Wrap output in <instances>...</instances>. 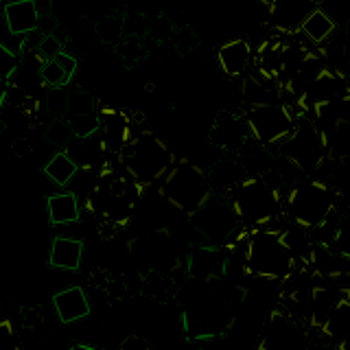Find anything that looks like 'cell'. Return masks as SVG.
Masks as SVG:
<instances>
[{
	"instance_id": "6da1fadb",
	"label": "cell",
	"mask_w": 350,
	"mask_h": 350,
	"mask_svg": "<svg viewBox=\"0 0 350 350\" xmlns=\"http://www.w3.org/2000/svg\"><path fill=\"white\" fill-rule=\"evenodd\" d=\"M245 289L221 280H189L182 293V326L191 339H213L228 333L239 320Z\"/></svg>"
},
{
	"instance_id": "4fadbf2b",
	"label": "cell",
	"mask_w": 350,
	"mask_h": 350,
	"mask_svg": "<svg viewBox=\"0 0 350 350\" xmlns=\"http://www.w3.org/2000/svg\"><path fill=\"white\" fill-rule=\"evenodd\" d=\"M230 256L221 247H211L197 243L186 256V273L189 280H221L228 278Z\"/></svg>"
},
{
	"instance_id": "7c38bea8",
	"label": "cell",
	"mask_w": 350,
	"mask_h": 350,
	"mask_svg": "<svg viewBox=\"0 0 350 350\" xmlns=\"http://www.w3.org/2000/svg\"><path fill=\"white\" fill-rule=\"evenodd\" d=\"M350 96V79L344 70H337V68H328L324 66V70L317 75V79L311 83V88L306 90L300 98H298V105L304 112H315L324 105H331L342 101V98Z\"/></svg>"
},
{
	"instance_id": "5bb4252c",
	"label": "cell",
	"mask_w": 350,
	"mask_h": 350,
	"mask_svg": "<svg viewBox=\"0 0 350 350\" xmlns=\"http://www.w3.org/2000/svg\"><path fill=\"white\" fill-rule=\"evenodd\" d=\"M208 140L221 151L241 153L250 142V131H247V125L243 120V114L230 112V109H221V112L217 114L215 123L211 125Z\"/></svg>"
},
{
	"instance_id": "f546056e",
	"label": "cell",
	"mask_w": 350,
	"mask_h": 350,
	"mask_svg": "<svg viewBox=\"0 0 350 350\" xmlns=\"http://www.w3.org/2000/svg\"><path fill=\"white\" fill-rule=\"evenodd\" d=\"M328 254H333L335 258L344 260V262H350V219H346V221H342V226H339L337 234L333 239V243L328 245Z\"/></svg>"
},
{
	"instance_id": "8d00e7d4",
	"label": "cell",
	"mask_w": 350,
	"mask_h": 350,
	"mask_svg": "<svg viewBox=\"0 0 350 350\" xmlns=\"http://www.w3.org/2000/svg\"><path fill=\"white\" fill-rule=\"evenodd\" d=\"M0 350H20L14 328H11L7 320H0Z\"/></svg>"
},
{
	"instance_id": "e575fe53",
	"label": "cell",
	"mask_w": 350,
	"mask_h": 350,
	"mask_svg": "<svg viewBox=\"0 0 350 350\" xmlns=\"http://www.w3.org/2000/svg\"><path fill=\"white\" fill-rule=\"evenodd\" d=\"M66 103H68V94L64 92V88L46 92V109H49L51 114L57 116V118L66 112Z\"/></svg>"
},
{
	"instance_id": "52a82bcc",
	"label": "cell",
	"mask_w": 350,
	"mask_h": 350,
	"mask_svg": "<svg viewBox=\"0 0 350 350\" xmlns=\"http://www.w3.org/2000/svg\"><path fill=\"white\" fill-rule=\"evenodd\" d=\"M335 206H337V193L333 189H328L317 178H309L295 184L287 193L284 211H287L293 226L311 232V230L324 224L335 213Z\"/></svg>"
},
{
	"instance_id": "f6af8a7d",
	"label": "cell",
	"mask_w": 350,
	"mask_h": 350,
	"mask_svg": "<svg viewBox=\"0 0 350 350\" xmlns=\"http://www.w3.org/2000/svg\"><path fill=\"white\" fill-rule=\"evenodd\" d=\"M0 129H3V120H0Z\"/></svg>"
},
{
	"instance_id": "e0dca14e",
	"label": "cell",
	"mask_w": 350,
	"mask_h": 350,
	"mask_svg": "<svg viewBox=\"0 0 350 350\" xmlns=\"http://www.w3.org/2000/svg\"><path fill=\"white\" fill-rule=\"evenodd\" d=\"M98 120H101V127H98V134H101L107 153H120L127 142L134 138V127H131V120L118 112L114 107H103L98 109Z\"/></svg>"
},
{
	"instance_id": "7a4b0ae2",
	"label": "cell",
	"mask_w": 350,
	"mask_h": 350,
	"mask_svg": "<svg viewBox=\"0 0 350 350\" xmlns=\"http://www.w3.org/2000/svg\"><path fill=\"white\" fill-rule=\"evenodd\" d=\"M298 269L280 228L250 230L243 243V273L256 280L284 282Z\"/></svg>"
},
{
	"instance_id": "9a60e30c",
	"label": "cell",
	"mask_w": 350,
	"mask_h": 350,
	"mask_svg": "<svg viewBox=\"0 0 350 350\" xmlns=\"http://www.w3.org/2000/svg\"><path fill=\"white\" fill-rule=\"evenodd\" d=\"M315 7L317 3L309 0H276L265 5L269 22L282 36H298L302 22Z\"/></svg>"
},
{
	"instance_id": "ab89813d",
	"label": "cell",
	"mask_w": 350,
	"mask_h": 350,
	"mask_svg": "<svg viewBox=\"0 0 350 350\" xmlns=\"http://www.w3.org/2000/svg\"><path fill=\"white\" fill-rule=\"evenodd\" d=\"M31 140L29 138H16L14 142H11V151L16 153L18 158H27L31 153Z\"/></svg>"
},
{
	"instance_id": "b9f144b4",
	"label": "cell",
	"mask_w": 350,
	"mask_h": 350,
	"mask_svg": "<svg viewBox=\"0 0 350 350\" xmlns=\"http://www.w3.org/2000/svg\"><path fill=\"white\" fill-rule=\"evenodd\" d=\"M344 53H346V57L350 59V22H348V27H346V36H344Z\"/></svg>"
},
{
	"instance_id": "1f68e13d",
	"label": "cell",
	"mask_w": 350,
	"mask_h": 350,
	"mask_svg": "<svg viewBox=\"0 0 350 350\" xmlns=\"http://www.w3.org/2000/svg\"><path fill=\"white\" fill-rule=\"evenodd\" d=\"M72 138L75 136H72L68 123H66V118H55L53 123L46 127V140L51 142V145L59 147V151H64L66 147H68V142Z\"/></svg>"
},
{
	"instance_id": "83f0119b",
	"label": "cell",
	"mask_w": 350,
	"mask_h": 350,
	"mask_svg": "<svg viewBox=\"0 0 350 350\" xmlns=\"http://www.w3.org/2000/svg\"><path fill=\"white\" fill-rule=\"evenodd\" d=\"M96 36L105 44H116L125 36V20L116 16H105L96 22Z\"/></svg>"
},
{
	"instance_id": "8fae6325",
	"label": "cell",
	"mask_w": 350,
	"mask_h": 350,
	"mask_svg": "<svg viewBox=\"0 0 350 350\" xmlns=\"http://www.w3.org/2000/svg\"><path fill=\"white\" fill-rule=\"evenodd\" d=\"M311 339L300 320L284 309H273L262 322L258 335V350H306Z\"/></svg>"
},
{
	"instance_id": "7402d4cb",
	"label": "cell",
	"mask_w": 350,
	"mask_h": 350,
	"mask_svg": "<svg viewBox=\"0 0 350 350\" xmlns=\"http://www.w3.org/2000/svg\"><path fill=\"white\" fill-rule=\"evenodd\" d=\"M75 70H77V59L70 53L62 51L55 59L44 62L40 66V81L42 85H49L51 90H59V88L70 83Z\"/></svg>"
},
{
	"instance_id": "4dcf8cb0",
	"label": "cell",
	"mask_w": 350,
	"mask_h": 350,
	"mask_svg": "<svg viewBox=\"0 0 350 350\" xmlns=\"http://www.w3.org/2000/svg\"><path fill=\"white\" fill-rule=\"evenodd\" d=\"M118 57L123 59V64L127 68H131L134 64H138L142 57H145V46H142L140 38H123L120 40V46H118Z\"/></svg>"
},
{
	"instance_id": "f35d334b",
	"label": "cell",
	"mask_w": 350,
	"mask_h": 350,
	"mask_svg": "<svg viewBox=\"0 0 350 350\" xmlns=\"http://www.w3.org/2000/svg\"><path fill=\"white\" fill-rule=\"evenodd\" d=\"M22 326L25 328H38L42 324V315L38 306H22Z\"/></svg>"
},
{
	"instance_id": "bcb514c9",
	"label": "cell",
	"mask_w": 350,
	"mask_h": 350,
	"mask_svg": "<svg viewBox=\"0 0 350 350\" xmlns=\"http://www.w3.org/2000/svg\"><path fill=\"white\" fill-rule=\"evenodd\" d=\"M348 208H350V204H348Z\"/></svg>"
},
{
	"instance_id": "d6a6232c",
	"label": "cell",
	"mask_w": 350,
	"mask_h": 350,
	"mask_svg": "<svg viewBox=\"0 0 350 350\" xmlns=\"http://www.w3.org/2000/svg\"><path fill=\"white\" fill-rule=\"evenodd\" d=\"M94 112H96L94 101L88 92L77 90L68 94V103H66V114L68 116H83V114H94Z\"/></svg>"
},
{
	"instance_id": "ac0fdd59",
	"label": "cell",
	"mask_w": 350,
	"mask_h": 350,
	"mask_svg": "<svg viewBox=\"0 0 350 350\" xmlns=\"http://www.w3.org/2000/svg\"><path fill=\"white\" fill-rule=\"evenodd\" d=\"M64 153L68 156L79 171H98V167L107 160V147L101 138V134L88 136V138H72L68 142V147L64 149Z\"/></svg>"
},
{
	"instance_id": "8992f818",
	"label": "cell",
	"mask_w": 350,
	"mask_h": 350,
	"mask_svg": "<svg viewBox=\"0 0 350 350\" xmlns=\"http://www.w3.org/2000/svg\"><path fill=\"white\" fill-rule=\"evenodd\" d=\"M160 193L171 208L189 217L195 215L215 195L208 173L189 160L173 164L167 178L162 180Z\"/></svg>"
},
{
	"instance_id": "60d3db41",
	"label": "cell",
	"mask_w": 350,
	"mask_h": 350,
	"mask_svg": "<svg viewBox=\"0 0 350 350\" xmlns=\"http://www.w3.org/2000/svg\"><path fill=\"white\" fill-rule=\"evenodd\" d=\"M7 88H9V83L0 81V112H3V107H5V101H7Z\"/></svg>"
},
{
	"instance_id": "836d02e7",
	"label": "cell",
	"mask_w": 350,
	"mask_h": 350,
	"mask_svg": "<svg viewBox=\"0 0 350 350\" xmlns=\"http://www.w3.org/2000/svg\"><path fill=\"white\" fill-rule=\"evenodd\" d=\"M18 66H20V55H16L14 51L5 49L0 44V81L9 83V79L18 72Z\"/></svg>"
},
{
	"instance_id": "d590c367",
	"label": "cell",
	"mask_w": 350,
	"mask_h": 350,
	"mask_svg": "<svg viewBox=\"0 0 350 350\" xmlns=\"http://www.w3.org/2000/svg\"><path fill=\"white\" fill-rule=\"evenodd\" d=\"M147 36L156 42H162L171 38V22L167 18H156L147 25Z\"/></svg>"
},
{
	"instance_id": "277c9868",
	"label": "cell",
	"mask_w": 350,
	"mask_h": 350,
	"mask_svg": "<svg viewBox=\"0 0 350 350\" xmlns=\"http://www.w3.org/2000/svg\"><path fill=\"white\" fill-rule=\"evenodd\" d=\"M228 204L232 208L241 228L258 230L267 228L282 208V195L265 175H247L234 191L228 193Z\"/></svg>"
},
{
	"instance_id": "cb8c5ba5",
	"label": "cell",
	"mask_w": 350,
	"mask_h": 350,
	"mask_svg": "<svg viewBox=\"0 0 350 350\" xmlns=\"http://www.w3.org/2000/svg\"><path fill=\"white\" fill-rule=\"evenodd\" d=\"M46 213L53 226H70L75 221H79L81 217L79 195L72 191L51 195L46 200Z\"/></svg>"
},
{
	"instance_id": "7bdbcfd3",
	"label": "cell",
	"mask_w": 350,
	"mask_h": 350,
	"mask_svg": "<svg viewBox=\"0 0 350 350\" xmlns=\"http://www.w3.org/2000/svg\"><path fill=\"white\" fill-rule=\"evenodd\" d=\"M68 350H98V348H94V346H88V344H75V346H70Z\"/></svg>"
},
{
	"instance_id": "44dd1931",
	"label": "cell",
	"mask_w": 350,
	"mask_h": 350,
	"mask_svg": "<svg viewBox=\"0 0 350 350\" xmlns=\"http://www.w3.org/2000/svg\"><path fill=\"white\" fill-rule=\"evenodd\" d=\"M83 260V243L72 237H55L49 254V265L64 271H77Z\"/></svg>"
},
{
	"instance_id": "74e56055",
	"label": "cell",
	"mask_w": 350,
	"mask_h": 350,
	"mask_svg": "<svg viewBox=\"0 0 350 350\" xmlns=\"http://www.w3.org/2000/svg\"><path fill=\"white\" fill-rule=\"evenodd\" d=\"M118 350H153V346L147 342L145 337H140L138 333H131L123 339V342H120Z\"/></svg>"
},
{
	"instance_id": "9c48e42d",
	"label": "cell",
	"mask_w": 350,
	"mask_h": 350,
	"mask_svg": "<svg viewBox=\"0 0 350 350\" xmlns=\"http://www.w3.org/2000/svg\"><path fill=\"white\" fill-rule=\"evenodd\" d=\"M189 219L195 232L202 239V245L221 247V250H226L232 243V237L241 228L228 200L226 197H219L217 193Z\"/></svg>"
},
{
	"instance_id": "ee69618b",
	"label": "cell",
	"mask_w": 350,
	"mask_h": 350,
	"mask_svg": "<svg viewBox=\"0 0 350 350\" xmlns=\"http://www.w3.org/2000/svg\"><path fill=\"white\" fill-rule=\"evenodd\" d=\"M306 350H333V348H331V346H322V344H317V346H315V344H311Z\"/></svg>"
},
{
	"instance_id": "d6986e66",
	"label": "cell",
	"mask_w": 350,
	"mask_h": 350,
	"mask_svg": "<svg viewBox=\"0 0 350 350\" xmlns=\"http://www.w3.org/2000/svg\"><path fill=\"white\" fill-rule=\"evenodd\" d=\"M3 20L7 29L16 38H27L38 31L40 25V11L36 0H18V3H7L3 7Z\"/></svg>"
},
{
	"instance_id": "603a6c76",
	"label": "cell",
	"mask_w": 350,
	"mask_h": 350,
	"mask_svg": "<svg viewBox=\"0 0 350 350\" xmlns=\"http://www.w3.org/2000/svg\"><path fill=\"white\" fill-rule=\"evenodd\" d=\"M335 31H337V22L331 18V14H328L322 5H317L302 22L300 36H304V40L315 44V46H322V44H326L333 38Z\"/></svg>"
},
{
	"instance_id": "4316f807",
	"label": "cell",
	"mask_w": 350,
	"mask_h": 350,
	"mask_svg": "<svg viewBox=\"0 0 350 350\" xmlns=\"http://www.w3.org/2000/svg\"><path fill=\"white\" fill-rule=\"evenodd\" d=\"M142 291H145L151 300L164 302L175 293V282L169 271H147L145 280H142Z\"/></svg>"
},
{
	"instance_id": "30bf717a",
	"label": "cell",
	"mask_w": 350,
	"mask_h": 350,
	"mask_svg": "<svg viewBox=\"0 0 350 350\" xmlns=\"http://www.w3.org/2000/svg\"><path fill=\"white\" fill-rule=\"evenodd\" d=\"M243 120L250 131V140L258 147L282 145L295 127V118L282 103H260L250 105L243 112Z\"/></svg>"
},
{
	"instance_id": "484cf974",
	"label": "cell",
	"mask_w": 350,
	"mask_h": 350,
	"mask_svg": "<svg viewBox=\"0 0 350 350\" xmlns=\"http://www.w3.org/2000/svg\"><path fill=\"white\" fill-rule=\"evenodd\" d=\"M77 173H79L77 164L68 156H66L64 151L53 153V158L44 164V175H46V178L55 186H59V189H64V186H68L70 182H75Z\"/></svg>"
},
{
	"instance_id": "d4e9b609",
	"label": "cell",
	"mask_w": 350,
	"mask_h": 350,
	"mask_svg": "<svg viewBox=\"0 0 350 350\" xmlns=\"http://www.w3.org/2000/svg\"><path fill=\"white\" fill-rule=\"evenodd\" d=\"M245 178H247L245 169L241 167L237 160H230V158L217 162L211 171V175H208V180H211V186H213V193H215V186L217 189H221L224 193L234 191Z\"/></svg>"
},
{
	"instance_id": "ba28073f",
	"label": "cell",
	"mask_w": 350,
	"mask_h": 350,
	"mask_svg": "<svg viewBox=\"0 0 350 350\" xmlns=\"http://www.w3.org/2000/svg\"><path fill=\"white\" fill-rule=\"evenodd\" d=\"M278 149H280V156L298 173L306 175V178L317 175V171L322 169V164L328 160L326 136L313 118L295 120L293 131L282 145H278Z\"/></svg>"
},
{
	"instance_id": "5b68a950",
	"label": "cell",
	"mask_w": 350,
	"mask_h": 350,
	"mask_svg": "<svg viewBox=\"0 0 350 350\" xmlns=\"http://www.w3.org/2000/svg\"><path fill=\"white\" fill-rule=\"evenodd\" d=\"M118 162L127 178L134 180L142 189V186H149L167 178V173L175 164V158L167 147V142L149 134V131H142L120 149Z\"/></svg>"
},
{
	"instance_id": "3957f363",
	"label": "cell",
	"mask_w": 350,
	"mask_h": 350,
	"mask_svg": "<svg viewBox=\"0 0 350 350\" xmlns=\"http://www.w3.org/2000/svg\"><path fill=\"white\" fill-rule=\"evenodd\" d=\"M140 186L129 180L123 171L103 167L85 193V208L98 217L105 226H125L136 208Z\"/></svg>"
},
{
	"instance_id": "ffe728a7",
	"label": "cell",
	"mask_w": 350,
	"mask_h": 350,
	"mask_svg": "<svg viewBox=\"0 0 350 350\" xmlns=\"http://www.w3.org/2000/svg\"><path fill=\"white\" fill-rule=\"evenodd\" d=\"M53 309L62 324H72L90 315V300L81 287H66L53 295Z\"/></svg>"
},
{
	"instance_id": "f1b7e54d",
	"label": "cell",
	"mask_w": 350,
	"mask_h": 350,
	"mask_svg": "<svg viewBox=\"0 0 350 350\" xmlns=\"http://www.w3.org/2000/svg\"><path fill=\"white\" fill-rule=\"evenodd\" d=\"M70 131L75 138H88V136H94L98 127H101V120H98V112L94 114H83V116H68L66 118Z\"/></svg>"
},
{
	"instance_id": "2e32d148",
	"label": "cell",
	"mask_w": 350,
	"mask_h": 350,
	"mask_svg": "<svg viewBox=\"0 0 350 350\" xmlns=\"http://www.w3.org/2000/svg\"><path fill=\"white\" fill-rule=\"evenodd\" d=\"M252 62H254V49L245 38H234L224 42L217 51V64L228 79H241L245 77Z\"/></svg>"
}]
</instances>
